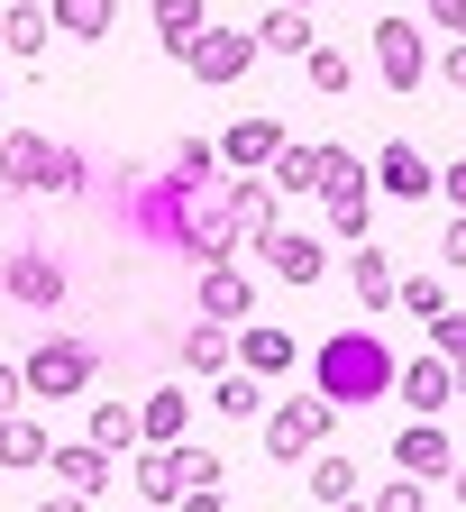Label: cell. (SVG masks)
I'll return each mask as SVG.
<instances>
[{"instance_id": "6da1fadb", "label": "cell", "mask_w": 466, "mask_h": 512, "mask_svg": "<svg viewBox=\"0 0 466 512\" xmlns=\"http://www.w3.org/2000/svg\"><path fill=\"white\" fill-rule=\"evenodd\" d=\"M393 375H403V357H393L375 330H339V339H320V357H311V384H320L339 412L393 403Z\"/></svg>"}, {"instance_id": "7a4b0ae2", "label": "cell", "mask_w": 466, "mask_h": 512, "mask_svg": "<svg viewBox=\"0 0 466 512\" xmlns=\"http://www.w3.org/2000/svg\"><path fill=\"white\" fill-rule=\"evenodd\" d=\"M329 430H339V403L320 394H284V403H265V458H284V467H302L311 448H329Z\"/></svg>"}, {"instance_id": "3957f363", "label": "cell", "mask_w": 466, "mask_h": 512, "mask_svg": "<svg viewBox=\"0 0 466 512\" xmlns=\"http://www.w3.org/2000/svg\"><path fill=\"white\" fill-rule=\"evenodd\" d=\"M92 366H101V357H92L83 339H64V330H46V339L28 348V366H19V375H28V403H74L83 384H92Z\"/></svg>"}, {"instance_id": "277c9868", "label": "cell", "mask_w": 466, "mask_h": 512, "mask_svg": "<svg viewBox=\"0 0 466 512\" xmlns=\"http://www.w3.org/2000/svg\"><path fill=\"white\" fill-rule=\"evenodd\" d=\"M375 83L384 92H421L430 83V28L421 19H375Z\"/></svg>"}, {"instance_id": "5b68a950", "label": "cell", "mask_w": 466, "mask_h": 512, "mask_svg": "<svg viewBox=\"0 0 466 512\" xmlns=\"http://www.w3.org/2000/svg\"><path fill=\"white\" fill-rule=\"evenodd\" d=\"M0 302L55 311V302H64V256H46V247H10V256H0Z\"/></svg>"}, {"instance_id": "8992f818", "label": "cell", "mask_w": 466, "mask_h": 512, "mask_svg": "<svg viewBox=\"0 0 466 512\" xmlns=\"http://www.w3.org/2000/svg\"><path fill=\"white\" fill-rule=\"evenodd\" d=\"M174 256H192V266H220V256H238V229H229V202H220V183H202L183 202V247Z\"/></svg>"}, {"instance_id": "52a82bcc", "label": "cell", "mask_w": 466, "mask_h": 512, "mask_svg": "<svg viewBox=\"0 0 466 512\" xmlns=\"http://www.w3.org/2000/svg\"><path fill=\"white\" fill-rule=\"evenodd\" d=\"M183 202H192V183H174V174H165V183H138V192H128V229L174 256V247H183Z\"/></svg>"}, {"instance_id": "ba28073f", "label": "cell", "mask_w": 466, "mask_h": 512, "mask_svg": "<svg viewBox=\"0 0 466 512\" xmlns=\"http://www.w3.org/2000/svg\"><path fill=\"white\" fill-rule=\"evenodd\" d=\"M247 64H256V37L247 28H202L183 46V74L192 83H247Z\"/></svg>"}, {"instance_id": "9c48e42d", "label": "cell", "mask_w": 466, "mask_h": 512, "mask_svg": "<svg viewBox=\"0 0 466 512\" xmlns=\"http://www.w3.org/2000/svg\"><path fill=\"white\" fill-rule=\"evenodd\" d=\"M220 202H229V229H238V247H256L265 229H284V192L265 183V174H229V183H220Z\"/></svg>"}, {"instance_id": "30bf717a", "label": "cell", "mask_w": 466, "mask_h": 512, "mask_svg": "<svg viewBox=\"0 0 466 512\" xmlns=\"http://www.w3.org/2000/svg\"><path fill=\"white\" fill-rule=\"evenodd\" d=\"M284 138H293V128L265 119V110H256V119H229V128H220V174H265Z\"/></svg>"}, {"instance_id": "8fae6325", "label": "cell", "mask_w": 466, "mask_h": 512, "mask_svg": "<svg viewBox=\"0 0 466 512\" xmlns=\"http://www.w3.org/2000/svg\"><path fill=\"white\" fill-rule=\"evenodd\" d=\"M393 403H412L421 421H439L448 403H457V366L430 348V357H403V375H393Z\"/></svg>"}, {"instance_id": "7c38bea8", "label": "cell", "mask_w": 466, "mask_h": 512, "mask_svg": "<svg viewBox=\"0 0 466 512\" xmlns=\"http://www.w3.org/2000/svg\"><path fill=\"white\" fill-rule=\"evenodd\" d=\"M192 302H202V320H220V330H238V320H256V284L229 266V256H220V266H202V275H192Z\"/></svg>"}, {"instance_id": "4fadbf2b", "label": "cell", "mask_w": 466, "mask_h": 512, "mask_svg": "<svg viewBox=\"0 0 466 512\" xmlns=\"http://www.w3.org/2000/svg\"><path fill=\"white\" fill-rule=\"evenodd\" d=\"M375 192H393V202H430V192H439V165L412 138H393V147H375Z\"/></svg>"}, {"instance_id": "5bb4252c", "label": "cell", "mask_w": 466, "mask_h": 512, "mask_svg": "<svg viewBox=\"0 0 466 512\" xmlns=\"http://www.w3.org/2000/svg\"><path fill=\"white\" fill-rule=\"evenodd\" d=\"M256 256H265V266H275V275H284L293 293L329 275V247H320L311 229H265V238H256Z\"/></svg>"}, {"instance_id": "9a60e30c", "label": "cell", "mask_w": 466, "mask_h": 512, "mask_svg": "<svg viewBox=\"0 0 466 512\" xmlns=\"http://www.w3.org/2000/svg\"><path fill=\"white\" fill-rule=\"evenodd\" d=\"M46 174H55V138L0 128V183H10V192H46Z\"/></svg>"}, {"instance_id": "2e32d148", "label": "cell", "mask_w": 466, "mask_h": 512, "mask_svg": "<svg viewBox=\"0 0 466 512\" xmlns=\"http://www.w3.org/2000/svg\"><path fill=\"white\" fill-rule=\"evenodd\" d=\"M393 467H403V476H421V485H430V476H448V467H457L448 421H412L403 439H393Z\"/></svg>"}, {"instance_id": "e0dca14e", "label": "cell", "mask_w": 466, "mask_h": 512, "mask_svg": "<svg viewBox=\"0 0 466 512\" xmlns=\"http://www.w3.org/2000/svg\"><path fill=\"white\" fill-rule=\"evenodd\" d=\"M46 476H55L64 494H101V485H110V448H92V439H55V448H46Z\"/></svg>"}, {"instance_id": "ac0fdd59", "label": "cell", "mask_w": 466, "mask_h": 512, "mask_svg": "<svg viewBox=\"0 0 466 512\" xmlns=\"http://www.w3.org/2000/svg\"><path fill=\"white\" fill-rule=\"evenodd\" d=\"M55 46V19L37 10V0H0V55H10V64H37Z\"/></svg>"}, {"instance_id": "d6986e66", "label": "cell", "mask_w": 466, "mask_h": 512, "mask_svg": "<svg viewBox=\"0 0 466 512\" xmlns=\"http://www.w3.org/2000/svg\"><path fill=\"white\" fill-rule=\"evenodd\" d=\"M183 421H192V394L183 384H156L138 403V448H183Z\"/></svg>"}, {"instance_id": "ffe728a7", "label": "cell", "mask_w": 466, "mask_h": 512, "mask_svg": "<svg viewBox=\"0 0 466 512\" xmlns=\"http://www.w3.org/2000/svg\"><path fill=\"white\" fill-rule=\"evenodd\" d=\"M393 284H403V275H393V256H384L375 238H357V247H348V293H357L366 311H393Z\"/></svg>"}, {"instance_id": "44dd1931", "label": "cell", "mask_w": 466, "mask_h": 512, "mask_svg": "<svg viewBox=\"0 0 466 512\" xmlns=\"http://www.w3.org/2000/svg\"><path fill=\"white\" fill-rule=\"evenodd\" d=\"M46 19H55V37H74V46H101V37L119 28V0H46Z\"/></svg>"}, {"instance_id": "7402d4cb", "label": "cell", "mask_w": 466, "mask_h": 512, "mask_svg": "<svg viewBox=\"0 0 466 512\" xmlns=\"http://www.w3.org/2000/svg\"><path fill=\"white\" fill-rule=\"evenodd\" d=\"M238 366L265 384V375H293V330H256V320H238Z\"/></svg>"}, {"instance_id": "603a6c76", "label": "cell", "mask_w": 466, "mask_h": 512, "mask_svg": "<svg viewBox=\"0 0 466 512\" xmlns=\"http://www.w3.org/2000/svg\"><path fill=\"white\" fill-rule=\"evenodd\" d=\"M147 19H156V46H165L174 64H183V46H192V37L211 28V10H202V0H147Z\"/></svg>"}, {"instance_id": "cb8c5ba5", "label": "cell", "mask_w": 466, "mask_h": 512, "mask_svg": "<svg viewBox=\"0 0 466 512\" xmlns=\"http://www.w3.org/2000/svg\"><path fill=\"white\" fill-rule=\"evenodd\" d=\"M128 485H138V503H147V512L183 503V476H174V448H138V467H128Z\"/></svg>"}, {"instance_id": "d4e9b609", "label": "cell", "mask_w": 466, "mask_h": 512, "mask_svg": "<svg viewBox=\"0 0 466 512\" xmlns=\"http://www.w3.org/2000/svg\"><path fill=\"white\" fill-rule=\"evenodd\" d=\"M247 37H256V55H311V46H320V37H311V10H265Z\"/></svg>"}, {"instance_id": "484cf974", "label": "cell", "mask_w": 466, "mask_h": 512, "mask_svg": "<svg viewBox=\"0 0 466 512\" xmlns=\"http://www.w3.org/2000/svg\"><path fill=\"white\" fill-rule=\"evenodd\" d=\"M302 467H311V494H320V503H357V485H366V467L339 458V448H311Z\"/></svg>"}, {"instance_id": "4316f807", "label": "cell", "mask_w": 466, "mask_h": 512, "mask_svg": "<svg viewBox=\"0 0 466 512\" xmlns=\"http://www.w3.org/2000/svg\"><path fill=\"white\" fill-rule=\"evenodd\" d=\"M183 366H192V375H229V366H238V330H220V320L183 330Z\"/></svg>"}, {"instance_id": "83f0119b", "label": "cell", "mask_w": 466, "mask_h": 512, "mask_svg": "<svg viewBox=\"0 0 466 512\" xmlns=\"http://www.w3.org/2000/svg\"><path fill=\"white\" fill-rule=\"evenodd\" d=\"M211 412H220V421H256V412H265V384H256L247 366L211 375Z\"/></svg>"}, {"instance_id": "f1b7e54d", "label": "cell", "mask_w": 466, "mask_h": 512, "mask_svg": "<svg viewBox=\"0 0 466 512\" xmlns=\"http://www.w3.org/2000/svg\"><path fill=\"white\" fill-rule=\"evenodd\" d=\"M265 183H275V192H320V147L284 138V147H275V165H265Z\"/></svg>"}, {"instance_id": "f546056e", "label": "cell", "mask_w": 466, "mask_h": 512, "mask_svg": "<svg viewBox=\"0 0 466 512\" xmlns=\"http://www.w3.org/2000/svg\"><path fill=\"white\" fill-rule=\"evenodd\" d=\"M46 430H37V412H10V421H0V467H46Z\"/></svg>"}, {"instance_id": "4dcf8cb0", "label": "cell", "mask_w": 466, "mask_h": 512, "mask_svg": "<svg viewBox=\"0 0 466 512\" xmlns=\"http://www.w3.org/2000/svg\"><path fill=\"white\" fill-rule=\"evenodd\" d=\"M339 192H375V174L357 147H320V202H339Z\"/></svg>"}, {"instance_id": "1f68e13d", "label": "cell", "mask_w": 466, "mask_h": 512, "mask_svg": "<svg viewBox=\"0 0 466 512\" xmlns=\"http://www.w3.org/2000/svg\"><path fill=\"white\" fill-rule=\"evenodd\" d=\"M83 439H92V448H110V458H119V448H138V403H92Z\"/></svg>"}, {"instance_id": "d6a6232c", "label": "cell", "mask_w": 466, "mask_h": 512, "mask_svg": "<svg viewBox=\"0 0 466 512\" xmlns=\"http://www.w3.org/2000/svg\"><path fill=\"white\" fill-rule=\"evenodd\" d=\"M329 238H339V247L375 238V192H339V202H329Z\"/></svg>"}, {"instance_id": "836d02e7", "label": "cell", "mask_w": 466, "mask_h": 512, "mask_svg": "<svg viewBox=\"0 0 466 512\" xmlns=\"http://www.w3.org/2000/svg\"><path fill=\"white\" fill-rule=\"evenodd\" d=\"M393 311H412L421 330H430V320L448 311V284H439V275H403V284H393Z\"/></svg>"}, {"instance_id": "e575fe53", "label": "cell", "mask_w": 466, "mask_h": 512, "mask_svg": "<svg viewBox=\"0 0 466 512\" xmlns=\"http://www.w3.org/2000/svg\"><path fill=\"white\" fill-rule=\"evenodd\" d=\"M174 476H183V494H211V485H220L229 467H220V448H202V439H183V448H174Z\"/></svg>"}, {"instance_id": "d590c367", "label": "cell", "mask_w": 466, "mask_h": 512, "mask_svg": "<svg viewBox=\"0 0 466 512\" xmlns=\"http://www.w3.org/2000/svg\"><path fill=\"white\" fill-rule=\"evenodd\" d=\"M302 74H311V92H329V101H339V92L357 83V64H348L339 46H311V55H302Z\"/></svg>"}, {"instance_id": "8d00e7d4", "label": "cell", "mask_w": 466, "mask_h": 512, "mask_svg": "<svg viewBox=\"0 0 466 512\" xmlns=\"http://www.w3.org/2000/svg\"><path fill=\"white\" fill-rule=\"evenodd\" d=\"M211 174H220V147H211V138H183V147H174V183H192V192H202Z\"/></svg>"}, {"instance_id": "74e56055", "label": "cell", "mask_w": 466, "mask_h": 512, "mask_svg": "<svg viewBox=\"0 0 466 512\" xmlns=\"http://www.w3.org/2000/svg\"><path fill=\"white\" fill-rule=\"evenodd\" d=\"M366 512H430V485H421V476H393V485H375Z\"/></svg>"}, {"instance_id": "f35d334b", "label": "cell", "mask_w": 466, "mask_h": 512, "mask_svg": "<svg viewBox=\"0 0 466 512\" xmlns=\"http://www.w3.org/2000/svg\"><path fill=\"white\" fill-rule=\"evenodd\" d=\"M430 348H439L448 366H466V302H448V311L430 320Z\"/></svg>"}, {"instance_id": "ab89813d", "label": "cell", "mask_w": 466, "mask_h": 512, "mask_svg": "<svg viewBox=\"0 0 466 512\" xmlns=\"http://www.w3.org/2000/svg\"><path fill=\"white\" fill-rule=\"evenodd\" d=\"M92 183V156L83 147H55V174H46V192H83Z\"/></svg>"}, {"instance_id": "60d3db41", "label": "cell", "mask_w": 466, "mask_h": 512, "mask_svg": "<svg viewBox=\"0 0 466 512\" xmlns=\"http://www.w3.org/2000/svg\"><path fill=\"white\" fill-rule=\"evenodd\" d=\"M439 275H466V211L439 220Z\"/></svg>"}, {"instance_id": "b9f144b4", "label": "cell", "mask_w": 466, "mask_h": 512, "mask_svg": "<svg viewBox=\"0 0 466 512\" xmlns=\"http://www.w3.org/2000/svg\"><path fill=\"white\" fill-rule=\"evenodd\" d=\"M421 10H430L439 37H466V0H421Z\"/></svg>"}, {"instance_id": "7bdbcfd3", "label": "cell", "mask_w": 466, "mask_h": 512, "mask_svg": "<svg viewBox=\"0 0 466 512\" xmlns=\"http://www.w3.org/2000/svg\"><path fill=\"white\" fill-rule=\"evenodd\" d=\"M439 83H448V92H466V37H448V46H439Z\"/></svg>"}, {"instance_id": "ee69618b", "label": "cell", "mask_w": 466, "mask_h": 512, "mask_svg": "<svg viewBox=\"0 0 466 512\" xmlns=\"http://www.w3.org/2000/svg\"><path fill=\"white\" fill-rule=\"evenodd\" d=\"M10 412H28V375H19V366H0V421H10Z\"/></svg>"}, {"instance_id": "f6af8a7d", "label": "cell", "mask_w": 466, "mask_h": 512, "mask_svg": "<svg viewBox=\"0 0 466 512\" xmlns=\"http://www.w3.org/2000/svg\"><path fill=\"white\" fill-rule=\"evenodd\" d=\"M439 192H448V211H466V156H457V165L439 174Z\"/></svg>"}, {"instance_id": "bcb514c9", "label": "cell", "mask_w": 466, "mask_h": 512, "mask_svg": "<svg viewBox=\"0 0 466 512\" xmlns=\"http://www.w3.org/2000/svg\"><path fill=\"white\" fill-rule=\"evenodd\" d=\"M37 512H92V494H46Z\"/></svg>"}, {"instance_id": "7dc6e473", "label": "cell", "mask_w": 466, "mask_h": 512, "mask_svg": "<svg viewBox=\"0 0 466 512\" xmlns=\"http://www.w3.org/2000/svg\"><path fill=\"white\" fill-rule=\"evenodd\" d=\"M183 512H229V503H220V485H211V494H183Z\"/></svg>"}, {"instance_id": "c3c4849f", "label": "cell", "mask_w": 466, "mask_h": 512, "mask_svg": "<svg viewBox=\"0 0 466 512\" xmlns=\"http://www.w3.org/2000/svg\"><path fill=\"white\" fill-rule=\"evenodd\" d=\"M448 494H457V503H466V458H457V467H448Z\"/></svg>"}, {"instance_id": "681fc988", "label": "cell", "mask_w": 466, "mask_h": 512, "mask_svg": "<svg viewBox=\"0 0 466 512\" xmlns=\"http://www.w3.org/2000/svg\"><path fill=\"white\" fill-rule=\"evenodd\" d=\"M275 10H320V0H275Z\"/></svg>"}, {"instance_id": "f907efd6", "label": "cell", "mask_w": 466, "mask_h": 512, "mask_svg": "<svg viewBox=\"0 0 466 512\" xmlns=\"http://www.w3.org/2000/svg\"><path fill=\"white\" fill-rule=\"evenodd\" d=\"M329 512H366V494H357V503H329Z\"/></svg>"}, {"instance_id": "816d5d0a", "label": "cell", "mask_w": 466, "mask_h": 512, "mask_svg": "<svg viewBox=\"0 0 466 512\" xmlns=\"http://www.w3.org/2000/svg\"><path fill=\"white\" fill-rule=\"evenodd\" d=\"M457 403H466V366H457Z\"/></svg>"}, {"instance_id": "f5cc1de1", "label": "cell", "mask_w": 466, "mask_h": 512, "mask_svg": "<svg viewBox=\"0 0 466 512\" xmlns=\"http://www.w3.org/2000/svg\"><path fill=\"white\" fill-rule=\"evenodd\" d=\"M138 512H147V503H138Z\"/></svg>"}]
</instances>
